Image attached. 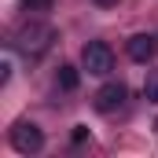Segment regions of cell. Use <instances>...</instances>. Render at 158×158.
<instances>
[{
    "label": "cell",
    "instance_id": "6da1fadb",
    "mask_svg": "<svg viewBox=\"0 0 158 158\" xmlns=\"http://www.w3.org/2000/svg\"><path fill=\"white\" fill-rule=\"evenodd\" d=\"M81 66L92 74V77H107L114 70V52L107 40H88L85 52H81Z\"/></svg>",
    "mask_w": 158,
    "mask_h": 158
},
{
    "label": "cell",
    "instance_id": "7a4b0ae2",
    "mask_svg": "<svg viewBox=\"0 0 158 158\" xmlns=\"http://www.w3.org/2000/svg\"><path fill=\"white\" fill-rule=\"evenodd\" d=\"M11 147H15L19 155H37L40 147H44V132H40L33 121H19V125L11 129Z\"/></svg>",
    "mask_w": 158,
    "mask_h": 158
},
{
    "label": "cell",
    "instance_id": "3957f363",
    "mask_svg": "<svg viewBox=\"0 0 158 158\" xmlns=\"http://www.w3.org/2000/svg\"><path fill=\"white\" fill-rule=\"evenodd\" d=\"M52 40H55V30H48V26H26V30L19 33V40H15V44H19L26 55H40Z\"/></svg>",
    "mask_w": 158,
    "mask_h": 158
},
{
    "label": "cell",
    "instance_id": "277c9868",
    "mask_svg": "<svg viewBox=\"0 0 158 158\" xmlns=\"http://www.w3.org/2000/svg\"><path fill=\"white\" fill-rule=\"evenodd\" d=\"M125 96H129V92H125V85H121V81H107V85L96 92V99H92V103H96V110H99V114H110V110H118L121 103H125Z\"/></svg>",
    "mask_w": 158,
    "mask_h": 158
},
{
    "label": "cell",
    "instance_id": "5b68a950",
    "mask_svg": "<svg viewBox=\"0 0 158 158\" xmlns=\"http://www.w3.org/2000/svg\"><path fill=\"white\" fill-rule=\"evenodd\" d=\"M129 59L132 63H151L155 59V52H158V44H155V37H147V33H136V37H129Z\"/></svg>",
    "mask_w": 158,
    "mask_h": 158
},
{
    "label": "cell",
    "instance_id": "8992f818",
    "mask_svg": "<svg viewBox=\"0 0 158 158\" xmlns=\"http://www.w3.org/2000/svg\"><path fill=\"white\" fill-rule=\"evenodd\" d=\"M55 81H59V88H63V92H74V88H77V81H81V74H77V66L63 63V66H59V74H55Z\"/></svg>",
    "mask_w": 158,
    "mask_h": 158
},
{
    "label": "cell",
    "instance_id": "52a82bcc",
    "mask_svg": "<svg viewBox=\"0 0 158 158\" xmlns=\"http://www.w3.org/2000/svg\"><path fill=\"white\" fill-rule=\"evenodd\" d=\"M52 4H55V0H22L19 7H22L26 15H44V11H52Z\"/></svg>",
    "mask_w": 158,
    "mask_h": 158
},
{
    "label": "cell",
    "instance_id": "ba28073f",
    "mask_svg": "<svg viewBox=\"0 0 158 158\" xmlns=\"http://www.w3.org/2000/svg\"><path fill=\"white\" fill-rule=\"evenodd\" d=\"M143 96H147L151 103H158V70L147 74V81H143Z\"/></svg>",
    "mask_w": 158,
    "mask_h": 158
},
{
    "label": "cell",
    "instance_id": "9c48e42d",
    "mask_svg": "<svg viewBox=\"0 0 158 158\" xmlns=\"http://www.w3.org/2000/svg\"><path fill=\"white\" fill-rule=\"evenodd\" d=\"M74 143H85L88 140V125H74V136H70Z\"/></svg>",
    "mask_w": 158,
    "mask_h": 158
},
{
    "label": "cell",
    "instance_id": "30bf717a",
    "mask_svg": "<svg viewBox=\"0 0 158 158\" xmlns=\"http://www.w3.org/2000/svg\"><path fill=\"white\" fill-rule=\"evenodd\" d=\"M92 4H99V7H114L118 0H92Z\"/></svg>",
    "mask_w": 158,
    "mask_h": 158
}]
</instances>
